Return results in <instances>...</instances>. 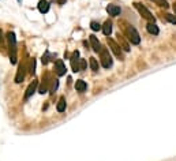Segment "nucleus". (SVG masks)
Listing matches in <instances>:
<instances>
[{
  "label": "nucleus",
  "instance_id": "obj_14",
  "mask_svg": "<svg viewBox=\"0 0 176 161\" xmlns=\"http://www.w3.org/2000/svg\"><path fill=\"white\" fill-rule=\"evenodd\" d=\"M118 41H119V45H120V48H123V51H126V52L130 51V45L127 44V41L124 40V37H123L120 33L118 34Z\"/></svg>",
  "mask_w": 176,
  "mask_h": 161
},
{
  "label": "nucleus",
  "instance_id": "obj_8",
  "mask_svg": "<svg viewBox=\"0 0 176 161\" xmlns=\"http://www.w3.org/2000/svg\"><path fill=\"white\" fill-rule=\"evenodd\" d=\"M66 66H64V63H63V60H56L55 62V73L58 74L59 77H62V75H64L66 74Z\"/></svg>",
  "mask_w": 176,
  "mask_h": 161
},
{
  "label": "nucleus",
  "instance_id": "obj_12",
  "mask_svg": "<svg viewBox=\"0 0 176 161\" xmlns=\"http://www.w3.org/2000/svg\"><path fill=\"white\" fill-rule=\"evenodd\" d=\"M146 30H148L150 34L153 36H157L160 33V29H158V26H157L154 22H149L148 25H146Z\"/></svg>",
  "mask_w": 176,
  "mask_h": 161
},
{
  "label": "nucleus",
  "instance_id": "obj_9",
  "mask_svg": "<svg viewBox=\"0 0 176 161\" xmlns=\"http://www.w3.org/2000/svg\"><path fill=\"white\" fill-rule=\"evenodd\" d=\"M25 73H26V66L25 64H21L19 68L17 71V75H15V83H21L25 78Z\"/></svg>",
  "mask_w": 176,
  "mask_h": 161
},
{
  "label": "nucleus",
  "instance_id": "obj_17",
  "mask_svg": "<svg viewBox=\"0 0 176 161\" xmlns=\"http://www.w3.org/2000/svg\"><path fill=\"white\" fill-rule=\"evenodd\" d=\"M101 29H103V33L105 36H109L112 33V22L111 21H107L105 23H104V26H101Z\"/></svg>",
  "mask_w": 176,
  "mask_h": 161
},
{
  "label": "nucleus",
  "instance_id": "obj_20",
  "mask_svg": "<svg viewBox=\"0 0 176 161\" xmlns=\"http://www.w3.org/2000/svg\"><path fill=\"white\" fill-rule=\"evenodd\" d=\"M89 63H90V68L94 71V73H97V71H98V62L96 60V58H90Z\"/></svg>",
  "mask_w": 176,
  "mask_h": 161
},
{
  "label": "nucleus",
  "instance_id": "obj_6",
  "mask_svg": "<svg viewBox=\"0 0 176 161\" xmlns=\"http://www.w3.org/2000/svg\"><path fill=\"white\" fill-rule=\"evenodd\" d=\"M70 62H71V68H73L74 73H78L79 70V52L78 51H74L73 55L70 58Z\"/></svg>",
  "mask_w": 176,
  "mask_h": 161
},
{
  "label": "nucleus",
  "instance_id": "obj_24",
  "mask_svg": "<svg viewBox=\"0 0 176 161\" xmlns=\"http://www.w3.org/2000/svg\"><path fill=\"white\" fill-rule=\"evenodd\" d=\"M29 71H30V74H34V71H36V59H30V64H29Z\"/></svg>",
  "mask_w": 176,
  "mask_h": 161
},
{
  "label": "nucleus",
  "instance_id": "obj_15",
  "mask_svg": "<svg viewBox=\"0 0 176 161\" xmlns=\"http://www.w3.org/2000/svg\"><path fill=\"white\" fill-rule=\"evenodd\" d=\"M75 89H77V92L83 93V92H86V89H88V85H86V82H85V81L78 79V81L75 82Z\"/></svg>",
  "mask_w": 176,
  "mask_h": 161
},
{
  "label": "nucleus",
  "instance_id": "obj_3",
  "mask_svg": "<svg viewBox=\"0 0 176 161\" xmlns=\"http://www.w3.org/2000/svg\"><path fill=\"white\" fill-rule=\"evenodd\" d=\"M98 53H100V58H101V64H103L104 68H109V67H112L113 60H112V56L109 55V51H108L107 48L101 47Z\"/></svg>",
  "mask_w": 176,
  "mask_h": 161
},
{
  "label": "nucleus",
  "instance_id": "obj_22",
  "mask_svg": "<svg viewBox=\"0 0 176 161\" xmlns=\"http://www.w3.org/2000/svg\"><path fill=\"white\" fill-rule=\"evenodd\" d=\"M152 2H154L156 4H158L160 7H164V8H168V7H169L167 0H152Z\"/></svg>",
  "mask_w": 176,
  "mask_h": 161
},
{
  "label": "nucleus",
  "instance_id": "obj_18",
  "mask_svg": "<svg viewBox=\"0 0 176 161\" xmlns=\"http://www.w3.org/2000/svg\"><path fill=\"white\" fill-rule=\"evenodd\" d=\"M66 107H67L66 98H64V97H60V100H59L58 105H56V109H58L59 112H64V111H66Z\"/></svg>",
  "mask_w": 176,
  "mask_h": 161
},
{
  "label": "nucleus",
  "instance_id": "obj_29",
  "mask_svg": "<svg viewBox=\"0 0 176 161\" xmlns=\"http://www.w3.org/2000/svg\"><path fill=\"white\" fill-rule=\"evenodd\" d=\"M60 3H64V0H62V2H60Z\"/></svg>",
  "mask_w": 176,
  "mask_h": 161
},
{
  "label": "nucleus",
  "instance_id": "obj_21",
  "mask_svg": "<svg viewBox=\"0 0 176 161\" xmlns=\"http://www.w3.org/2000/svg\"><path fill=\"white\" fill-rule=\"evenodd\" d=\"M55 56H56V55H51L49 52L47 51V52H45V55H44V56H43V59H41V62H43V64H48V62L52 60L51 58H55Z\"/></svg>",
  "mask_w": 176,
  "mask_h": 161
},
{
  "label": "nucleus",
  "instance_id": "obj_5",
  "mask_svg": "<svg viewBox=\"0 0 176 161\" xmlns=\"http://www.w3.org/2000/svg\"><path fill=\"white\" fill-rule=\"evenodd\" d=\"M107 43H108V45H109L111 51L115 53V56H116V58H118V59H120V60H123V59H124V55H123V51H122L120 45H119V44L116 43L115 40L109 38V37H108V38H107Z\"/></svg>",
  "mask_w": 176,
  "mask_h": 161
},
{
  "label": "nucleus",
  "instance_id": "obj_10",
  "mask_svg": "<svg viewBox=\"0 0 176 161\" xmlns=\"http://www.w3.org/2000/svg\"><path fill=\"white\" fill-rule=\"evenodd\" d=\"M120 7L116 6V4H108L107 6V13L109 14L111 17H118L119 14H120Z\"/></svg>",
  "mask_w": 176,
  "mask_h": 161
},
{
  "label": "nucleus",
  "instance_id": "obj_2",
  "mask_svg": "<svg viewBox=\"0 0 176 161\" xmlns=\"http://www.w3.org/2000/svg\"><path fill=\"white\" fill-rule=\"evenodd\" d=\"M124 34H126V37H127V40H128L131 44H134V45H138V44L141 43L139 33L137 32V29L134 28V26L127 25L126 29H124Z\"/></svg>",
  "mask_w": 176,
  "mask_h": 161
},
{
  "label": "nucleus",
  "instance_id": "obj_23",
  "mask_svg": "<svg viewBox=\"0 0 176 161\" xmlns=\"http://www.w3.org/2000/svg\"><path fill=\"white\" fill-rule=\"evenodd\" d=\"M165 19L172 25H176V15H172V14H165Z\"/></svg>",
  "mask_w": 176,
  "mask_h": 161
},
{
  "label": "nucleus",
  "instance_id": "obj_27",
  "mask_svg": "<svg viewBox=\"0 0 176 161\" xmlns=\"http://www.w3.org/2000/svg\"><path fill=\"white\" fill-rule=\"evenodd\" d=\"M0 41H3V32L0 30Z\"/></svg>",
  "mask_w": 176,
  "mask_h": 161
},
{
  "label": "nucleus",
  "instance_id": "obj_16",
  "mask_svg": "<svg viewBox=\"0 0 176 161\" xmlns=\"http://www.w3.org/2000/svg\"><path fill=\"white\" fill-rule=\"evenodd\" d=\"M38 10L41 14H47L48 10H49V3L47 2V0H40L38 3Z\"/></svg>",
  "mask_w": 176,
  "mask_h": 161
},
{
  "label": "nucleus",
  "instance_id": "obj_1",
  "mask_svg": "<svg viewBox=\"0 0 176 161\" xmlns=\"http://www.w3.org/2000/svg\"><path fill=\"white\" fill-rule=\"evenodd\" d=\"M7 40H8V47H10V60L11 64H17V38L13 32L7 34Z\"/></svg>",
  "mask_w": 176,
  "mask_h": 161
},
{
  "label": "nucleus",
  "instance_id": "obj_4",
  "mask_svg": "<svg viewBox=\"0 0 176 161\" xmlns=\"http://www.w3.org/2000/svg\"><path fill=\"white\" fill-rule=\"evenodd\" d=\"M134 7H135V8L138 10V13L141 14L142 18H145V19L149 21V22H154V17H153V14H152L148 8H146L143 4H141V3L135 2V3H134Z\"/></svg>",
  "mask_w": 176,
  "mask_h": 161
},
{
  "label": "nucleus",
  "instance_id": "obj_25",
  "mask_svg": "<svg viewBox=\"0 0 176 161\" xmlns=\"http://www.w3.org/2000/svg\"><path fill=\"white\" fill-rule=\"evenodd\" d=\"M90 28H92V30H94V32H98L100 29H101V25L98 23V22H96V21H93L92 23H90Z\"/></svg>",
  "mask_w": 176,
  "mask_h": 161
},
{
  "label": "nucleus",
  "instance_id": "obj_11",
  "mask_svg": "<svg viewBox=\"0 0 176 161\" xmlns=\"http://www.w3.org/2000/svg\"><path fill=\"white\" fill-rule=\"evenodd\" d=\"M49 78H48V75H45V78H43V82H41L40 85V89H38V93L40 94H44V93L48 92V86H49L51 81H48Z\"/></svg>",
  "mask_w": 176,
  "mask_h": 161
},
{
  "label": "nucleus",
  "instance_id": "obj_28",
  "mask_svg": "<svg viewBox=\"0 0 176 161\" xmlns=\"http://www.w3.org/2000/svg\"><path fill=\"white\" fill-rule=\"evenodd\" d=\"M173 11H175V15H176V4H173Z\"/></svg>",
  "mask_w": 176,
  "mask_h": 161
},
{
  "label": "nucleus",
  "instance_id": "obj_19",
  "mask_svg": "<svg viewBox=\"0 0 176 161\" xmlns=\"http://www.w3.org/2000/svg\"><path fill=\"white\" fill-rule=\"evenodd\" d=\"M58 88H59V81L58 79H51V88H49L51 94H53V93L58 90Z\"/></svg>",
  "mask_w": 176,
  "mask_h": 161
},
{
  "label": "nucleus",
  "instance_id": "obj_13",
  "mask_svg": "<svg viewBox=\"0 0 176 161\" xmlns=\"http://www.w3.org/2000/svg\"><path fill=\"white\" fill-rule=\"evenodd\" d=\"M90 44H92L93 51L98 53L100 49H101V44H100V41H98V38H97L96 36H90Z\"/></svg>",
  "mask_w": 176,
  "mask_h": 161
},
{
  "label": "nucleus",
  "instance_id": "obj_26",
  "mask_svg": "<svg viewBox=\"0 0 176 161\" xmlns=\"http://www.w3.org/2000/svg\"><path fill=\"white\" fill-rule=\"evenodd\" d=\"M86 67H88V64H86V60L85 59H79V70H86Z\"/></svg>",
  "mask_w": 176,
  "mask_h": 161
},
{
  "label": "nucleus",
  "instance_id": "obj_7",
  "mask_svg": "<svg viewBox=\"0 0 176 161\" xmlns=\"http://www.w3.org/2000/svg\"><path fill=\"white\" fill-rule=\"evenodd\" d=\"M37 86H38V82L37 81H33L32 83L29 85V88L26 89V93H25V100H29L33 94H34L36 90H37Z\"/></svg>",
  "mask_w": 176,
  "mask_h": 161
}]
</instances>
